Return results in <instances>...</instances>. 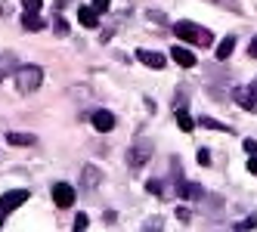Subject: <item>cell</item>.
<instances>
[{
	"mask_svg": "<svg viewBox=\"0 0 257 232\" xmlns=\"http://www.w3.org/2000/svg\"><path fill=\"white\" fill-rule=\"evenodd\" d=\"M174 34H177L183 44H195V47H211L214 44V34L208 28L195 25V22H177L174 25Z\"/></svg>",
	"mask_w": 257,
	"mask_h": 232,
	"instance_id": "6da1fadb",
	"label": "cell"
},
{
	"mask_svg": "<svg viewBox=\"0 0 257 232\" xmlns=\"http://www.w3.org/2000/svg\"><path fill=\"white\" fill-rule=\"evenodd\" d=\"M13 81H16V90L28 96V93H34V90L41 87V81H44V71H41L38 65H22V68L13 75Z\"/></svg>",
	"mask_w": 257,
	"mask_h": 232,
	"instance_id": "7a4b0ae2",
	"label": "cell"
},
{
	"mask_svg": "<svg viewBox=\"0 0 257 232\" xmlns=\"http://www.w3.org/2000/svg\"><path fill=\"white\" fill-rule=\"evenodd\" d=\"M149 158H152V142L149 139H140L137 146H131V152H127V164H131L134 170H140Z\"/></svg>",
	"mask_w": 257,
	"mask_h": 232,
	"instance_id": "3957f363",
	"label": "cell"
},
{
	"mask_svg": "<svg viewBox=\"0 0 257 232\" xmlns=\"http://www.w3.org/2000/svg\"><path fill=\"white\" fill-rule=\"evenodd\" d=\"M28 198H31L28 189H10V192H4V198H0V213H10L16 207H22Z\"/></svg>",
	"mask_w": 257,
	"mask_h": 232,
	"instance_id": "277c9868",
	"label": "cell"
},
{
	"mask_svg": "<svg viewBox=\"0 0 257 232\" xmlns=\"http://www.w3.org/2000/svg\"><path fill=\"white\" fill-rule=\"evenodd\" d=\"M232 99L242 105L245 112H251V115H257V93L251 90V87H232Z\"/></svg>",
	"mask_w": 257,
	"mask_h": 232,
	"instance_id": "5b68a950",
	"label": "cell"
},
{
	"mask_svg": "<svg viewBox=\"0 0 257 232\" xmlns=\"http://www.w3.org/2000/svg\"><path fill=\"white\" fill-rule=\"evenodd\" d=\"M53 201H56V207H71L75 204V189L68 183H56L53 186Z\"/></svg>",
	"mask_w": 257,
	"mask_h": 232,
	"instance_id": "8992f818",
	"label": "cell"
},
{
	"mask_svg": "<svg viewBox=\"0 0 257 232\" xmlns=\"http://www.w3.org/2000/svg\"><path fill=\"white\" fill-rule=\"evenodd\" d=\"M137 59H140L143 65L155 68V71H161V68H164V56H161V53H152V50H137Z\"/></svg>",
	"mask_w": 257,
	"mask_h": 232,
	"instance_id": "52a82bcc",
	"label": "cell"
},
{
	"mask_svg": "<svg viewBox=\"0 0 257 232\" xmlns=\"http://www.w3.org/2000/svg\"><path fill=\"white\" fill-rule=\"evenodd\" d=\"M93 127H96L99 133L115 130V115H112V112H93Z\"/></svg>",
	"mask_w": 257,
	"mask_h": 232,
	"instance_id": "ba28073f",
	"label": "cell"
},
{
	"mask_svg": "<svg viewBox=\"0 0 257 232\" xmlns=\"http://www.w3.org/2000/svg\"><path fill=\"white\" fill-rule=\"evenodd\" d=\"M78 22H81L84 28H99V13H96L93 7H81V10H78Z\"/></svg>",
	"mask_w": 257,
	"mask_h": 232,
	"instance_id": "9c48e42d",
	"label": "cell"
},
{
	"mask_svg": "<svg viewBox=\"0 0 257 232\" xmlns=\"http://www.w3.org/2000/svg\"><path fill=\"white\" fill-rule=\"evenodd\" d=\"M171 59H174L180 68H192V65H195V56H192L189 50H183V47H174V50H171Z\"/></svg>",
	"mask_w": 257,
	"mask_h": 232,
	"instance_id": "30bf717a",
	"label": "cell"
},
{
	"mask_svg": "<svg viewBox=\"0 0 257 232\" xmlns=\"http://www.w3.org/2000/svg\"><path fill=\"white\" fill-rule=\"evenodd\" d=\"M177 195H180V198H205L201 186H195V183H180L177 186Z\"/></svg>",
	"mask_w": 257,
	"mask_h": 232,
	"instance_id": "8fae6325",
	"label": "cell"
},
{
	"mask_svg": "<svg viewBox=\"0 0 257 232\" xmlns=\"http://www.w3.org/2000/svg\"><path fill=\"white\" fill-rule=\"evenodd\" d=\"M232 50H235V38L229 34V38H223V41H220V47H217V53H214V56H217L220 62H223V59H229V56H232Z\"/></svg>",
	"mask_w": 257,
	"mask_h": 232,
	"instance_id": "7c38bea8",
	"label": "cell"
},
{
	"mask_svg": "<svg viewBox=\"0 0 257 232\" xmlns=\"http://www.w3.org/2000/svg\"><path fill=\"white\" fill-rule=\"evenodd\" d=\"M22 28H25V31H41V28H44V19H41L38 13H31V10H28V13H25V19H22Z\"/></svg>",
	"mask_w": 257,
	"mask_h": 232,
	"instance_id": "4fadbf2b",
	"label": "cell"
},
{
	"mask_svg": "<svg viewBox=\"0 0 257 232\" xmlns=\"http://www.w3.org/2000/svg\"><path fill=\"white\" fill-rule=\"evenodd\" d=\"M198 124H201V127H208V130H220V133H232V127H229V124H220L217 118H198Z\"/></svg>",
	"mask_w": 257,
	"mask_h": 232,
	"instance_id": "5bb4252c",
	"label": "cell"
},
{
	"mask_svg": "<svg viewBox=\"0 0 257 232\" xmlns=\"http://www.w3.org/2000/svg\"><path fill=\"white\" fill-rule=\"evenodd\" d=\"M7 139H10V146H34V136L31 133H16V130H10Z\"/></svg>",
	"mask_w": 257,
	"mask_h": 232,
	"instance_id": "9a60e30c",
	"label": "cell"
},
{
	"mask_svg": "<svg viewBox=\"0 0 257 232\" xmlns=\"http://www.w3.org/2000/svg\"><path fill=\"white\" fill-rule=\"evenodd\" d=\"M177 127H180L183 133H192V127H195V124H192V118L186 115V109H180V112H177Z\"/></svg>",
	"mask_w": 257,
	"mask_h": 232,
	"instance_id": "2e32d148",
	"label": "cell"
},
{
	"mask_svg": "<svg viewBox=\"0 0 257 232\" xmlns=\"http://www.w3.org/2000/svg\"><path fill=\"white\" fill-rule=\"evenodd\" d=\"M53 34H56V38H65V34H68V22L62 19V16H59L56 22H53Z\"/></svg>",
	"mask_w": 257,
	"mask_h": 232,
	"instance_id": "e0dca14e",
	"label": "cell"
},
{
	"mask_svg": "<svg viewBox=\"0 0 257 232\" xmlns=\"http://www.w3.org/2000/svg\"><path fill=\"white\" fill-rule=\"evenodd\" d=\"M214 4H217V7H223V10H232V13H245L238 0H214Z\"/></svg>",
	"mask_w": 257,
	"mask_h": 232,
	"instance_id": "ac0fdd59",
	"label": "cell"
},
{
	"mask_svg": "<svg viewBox=\"0 0 257 232\" xmlns=\"http://www.w3.org/2000/svg\"><path fill=\"white\" fill-rule=\"evenodd\" d=\"M84 180H87V186H96L99 183V170L96 167H84Z\"/></svg>",
	"mask_w": 257,
	"mask_h": 232,
	"instance_id": "d6986e66",
	"label": "cell"
},
{
	"mask_svg": "<svg viewBox=\"0 0 257 232\" xmlns=\"http://www.w3.org/2000/svg\"><path fill=\"white\" fill-rule=\"evenodd\" d=\"M90 226V220H87V213H78V217H75V223H71V229H75V232H84Z\"/></svg>",
	"mask_w": 257,
	"mask_h": 232,
	"instance_id": "ffe728a7",
	"label": "cell"
},
{
	"mask_svg": "<svg viewBox=\"0 0 257 232\" xmlns=\"http://www.w3.org/2000/svg\"><path fill=\"white\" fill-rule=\"evenodd\" d=\"M235 229H257V213H251V217H245L242 223H235Z\"/></svg>",
	"mask_w": 257,
	"mask_h": 232,
	"instance_id": "44dd1931",
	"label": "cell"
},
{
	"mask_svg": "<svg viewBox=\"0 0 257 232\" xmlns=\"http://www.w3.org/2000/svg\"><path fill=\"white\" fill-rule=\"evenodd\" d=\"M146 189H149L152 195H164V183L161 180H149V183H146Z\"/></svg>",
	"mask_w": 257,
	"mask_h": 232,
	"instance_id": "7402d4cb",
	"label": "cell"
},
{
	"mask_svg": "<svg viewBox=\"0 0 257 232\" xmlns=\"http://www.w3.org/2000/svg\"><path fill=\"white\" fill-rule=\"evenodd\" d=\"M195 158H198V164H201V167H208V164H211V152H208V149H198Z\"/></svg>",
	"mask_w": 257,
	"mask_h": 232,
	"instance_id": "603a6c76",
	"label": "cell"
},
{
	"mask_svg": "<svg viewBox=\"0 0 257 232\" xmlns=\"http://www.w3.org/2000/svg\"><path fill=\"white\" fill-rule=\"evenodd\" d=\"M25 4V10H31V13H38L41 7H44V0H22Z\"/></svg>",
	"mask_w": 257,
	"mask_h": 232,
	"instance_id": "cb8c5ba5",
	"label": "cell"
},
{
	"mask_svg": "<svg viewBox=\"0 0 257 232\" xmlns=\"http://www.w3.org/2000/svg\"><path fill=\"white\" fill-rule=\"evenodd\" d=\"M189 217H192V213H189L186 207H183V204H180V207H177V220H183V223H189Z\"/></svg>",
	"mask_w": 257,
	"mask_h": 232,
	"instance_id": "d4e9b609",
	"label": "cell"
},
{
	"mask_svg": "<svg viewBox=\"0 0 257 232\" xmlns=\"http://www.w3.org/2000/svg\"><path fill=\"white\" fill-rule=\"evenodd\" d=\"M143 229H146V232H152V229H161V220H146V223H143Z\"/></svg>",
	"mask_w": 257,
	"mask_h": 232,
	"instance_id": "484cf974",
	"label": "cell"
},
{
	"mask_svg": "<svg viewBox=\"0 0 257 232\" xmlns=\"http://www.w3.org/2000/svg\"><path fill=\"white\" fill-rule=\"evenodd\" d=\"M245 152L248 155H257V139H245Z\"/></svg>",
	"mask_w": 257,
	"mask_h": 232,
	"instance_id": "4316f807",
	"label": "cell"
},
{
	"mask_svg": "<svg viewBox=\"0 0 257 232\" xmlns=\"http://www.w3.org/2000/svg\"><path fill=\"white\" fill-rule=\"evenodd\" d=\"M93 10H96V13H105V10H108V0H93Z\"/></svg>",
	"mask_w": 257,
	"mask_h": 232,
	"instance_id": "83f0119b",
	"label": "cell"
},
{
	"mask_svg": "<svg viewBox=\"0 0 257 232\" xmlns=\"http://www.w3.org/2000/svg\"><path fill=\"white\" fill-rule=\"evenodd\" d=\"M248 173L257 176V155H251V161H248Z\"/></svg>",
	"mask_w": 257,
	"mask_h": 232,
	"instance_id": "f1b7e54d",
	"label": "cell"
},
{
	"mask_svg": "<svg viewBox=\"0 0 257 232\" xmlns=\"http://www.w3.org/2000/svg\"><path fill=\"white\" fill-rule=\"evenodd\" d=\"M248 53H251V56H254V59H257V38H254V41H251V44H248Z\"/></svg>",
	"mask_w": 257,
	"mask_h": 232,
	"instance_id": "f546056e",
	"label": "cell"
},
{
	"mask_svg": "<svg viewBox=\"0 0 257 232\" xmlns=\"http://www.w3.org/2000/svg\"><path fill=\"white\" fill-rule=\"evenodd\" d=\"M251 90H254V93H257V81H254V84H251Z\"/></svg>",
	"mask_w": 257,
	"mask_h": 232,
	"instance_id": "4dcf8cb0",
	"label": "cell"
},
{
	"mask_svg": "<svg viewBox=\"0 0 257 232\" xmlns=\"http://www.w3.org/2000/svg\"><path fill=\"white\" fill-rule=\"evenodd\" d=\"M0 226H4V217H0Z\"/></svg>",
	"mask_w": 257,
	"mask_h": 232,
	"instance_id": "1f68e13d",
	"label": "cell"
}]
</instances>
